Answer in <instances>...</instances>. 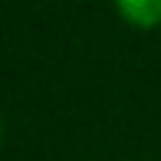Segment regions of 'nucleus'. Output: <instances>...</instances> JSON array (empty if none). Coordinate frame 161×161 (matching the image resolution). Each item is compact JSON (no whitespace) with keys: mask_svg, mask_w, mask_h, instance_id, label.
I'll return each instance as SVG.
<instances>
[{"mask_svg":"<svg viewBox=\"0 0 161 161\" xmlns=\"http://www.w3.org/2000/svg\"><path fill=\"white\" fill-rule=\"evenodd\" d=\"M115 7L135 26H158L161 23V0H115Z\"/></svg>","mask_w":161,"mask_h":161,"instance_id":"obj_1","label":"nucleus"}]
</instances>
